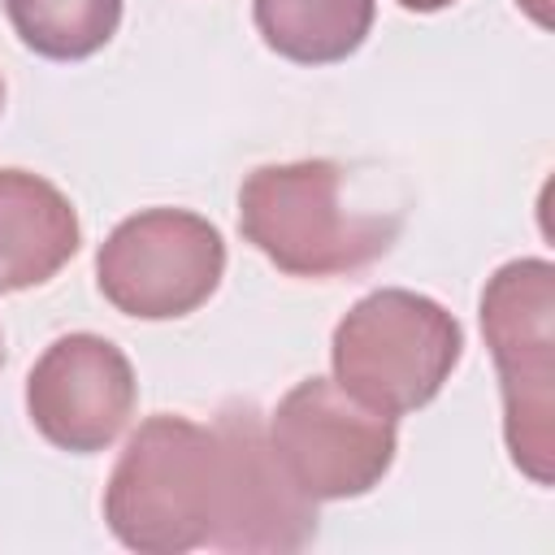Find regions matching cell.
Listing matches in <instances>:
<instances>
[{"instance_id":"6da1fadb","label":"cell","mask_w":555,"mask_h":555,"mask_svg":"<svg viewBox=\"0 0 555 555\" xmlns=\"http://www.w3.org/2000/svg\"><path fill=\"white\" fill-rule=\"evenodd\" d=\"M221 503V442L212 425L173 412L147 416L121 447L104 486L113 538L139 555L208 546Z\"/></svg>"},{"instance_id":"7a4b0ae2","label":"cell","mask_w":555,"mask_h":555,"mask_svg":"<svg viewBox=\"0 0 555 555\" xmlns=\"http://www.w3.org/2000/svg\"><path fill=\"white\" fill-rule=\"evenodd\" d=\"M334 160L260 165L238 191L243 238L291 278H343L390 251L399 217L347 212Z\"/></svg>"},{"instance_id":"3957f363","label":"cell","mask_w":555,"mask_h":555,"mask_svg":"<svg viewBox=\"0 0 555 555\" xmlns=\"http://www.w3.org/2000/svg\"><path fill=\"white\" fill-rule=\"evenodd\" d=\"M555 264L520 256L481 291V334L499 364L503 438L512 464L551 486L555 477Z\"/></svg>"},{"instance_id":"277c9868","label":"cell","mask_w":555,"mask_h":555,"mask_svg":"<svg viewBox=\"0 0 555 555\" xmlns=\"http://www.w3.org/2000/svg\"><path fill=\"white\" fill-rule=\"evenodd\" d=\"M464 356L460 321L429 295L382 286L334 325V382L360 403L403 416L425 408Z\"/></svg>"},{"instance_id":"5b68a950","label":"cell","mask_w":555,"mask_h":555,"mask_svg":"<svg viewBox=\"0 0 555 555\" xmlns=\"http://www.w3.org/2000/svg\"><path fill=\"white\" fill-rule=\"evenodd\" d=\"M225 273L221 230L186 208H143L126 217L95 256L100 295L139 321H173L208 304Z\"/></svg>"},{"instance_id":"8992f818","label":"cell","mask_w":555,"mask_h":555,"mask_svg":"<svg viewBox=\"0 0 555 555\" xmlns=\"http://www.w3.org/2000/svg\"><path fill=\"white\" fill-rule=\"evenodd\" d=\"M269 442L291 481L312 499L369 494L395 464V416L360 403L334 377H304L291 386L273 416Z\"/></svg>"},{"instance_id":"52a82bcc","label":"cell","mask_w":555,"mask_h":555,"mask_svg":"<svg viewBox=\"0 0 555 555\" xmlns=\"http://www.w3.org/2000/svg\"><path fill=\"white\" fill-rule=\"evenodd\" d=\"M221 442V503L208 546L299 551L317 538V503L282 468L251 403H225L212 421Z\"/></svg>"},{"instance_id":"ba28073f","label":"cell","mask_w":555,"mask_h":555,"mask_svg":"<svg viewBox=\"0 0 555 555\" xmlns=\"http://www.w3.org/2000/svg\"><path fill=\"white\" fill-rule=\"evenodd\" d=\"M134 369L104 334H61L26 377L30 425L61 451H104L134 412Z\"/></svg>"},{"instance_id":"9c48e42d","label":"cell","mask_w":555,"mask_h":555,"mask_svg":"<svg viewBox=\"0 0 555 555\" xmlns=\"http://www.w3.org/2000/svg\"><path fill=\"white\" fill-rule=\"evenodd\" d=\"M82 243L61 186L30 169H0V295L56 278Z\"/></svg>"},{"instance_id":"30bf717a","label":"cell","mask_w":555,"mask_h":555,"mask_svg":"<svg viewBox=\"0 0 555 555\" xmlns=\"http://www.w3.org/2000/svg\"><path fill=\"white\" fill-rule=\"evenodd\" d=\"M260 39L295 65L347 61L373 30V0H251Z\"/></svg>"},{"instance_id":"8fae6325","label":"cell","mask_w":555,"mask_h":555,"mask_svg":"<svg viewBox=\"0 0 555 555\" xmlns=\"http://www.w3.org/2000/svg\"><path fill=\"white\" fill-rule=\"evenodd\" d=\"M13 35L48 61L95 56L121 22V0H4Z\"/></svg>"},{"instance_id":"7c38bea8","label":"cell","mask_w":555,"mask_h":555,"mask_svg":"<svg viewBox=\"0 0 555 555\" xmlns=\"http://www.w3.org/2000/svg\"><path fill=\"white\" fill-rule=\"evenodd\" d=\"M516 4H520L538 26H551V0H516Z\"/></svg>"},{"instance_id":"4fadbf2b","label":"cell","mask_w":555,"mask_h":555,"mask_svg":"<svg viewBox=\"0 0 555 555\" xmlns=\"http://www.w3.org/2000/svg\"><path fill=\"white\" fill-rule=\"evenodd\" d=\"M399 9H408V13H438V9H447V4H455V0H395Z\"/></svg>"},{"instance_id":"5bb4252c","label":"cell","mask_w":555,"mask_h":555,"mask_svg":"<svg viewBox=\"0 0 555 555\" xmlns=\"http://www.w3.org/2000/svg\"><path fill=\"white\" fill-rule=\"evenodd\" d=\"M0 108H4V82H0Z\"/></svg>"}]
</instances>
